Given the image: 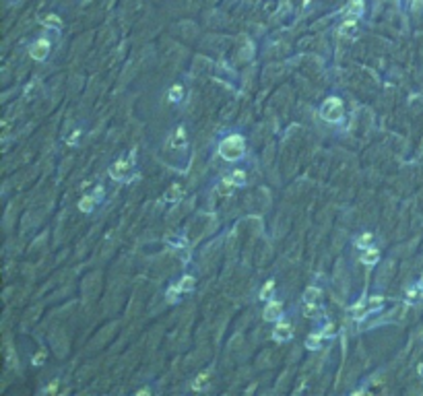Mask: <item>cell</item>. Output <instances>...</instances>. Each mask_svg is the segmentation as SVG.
Here are the masks:
<instances>
[{
	"label": "cell",
	"mask_w": 423,
	"mask_h": 396,
	"mask_svg": "<svg viewBox=\"0 0 423 396\" xmlns=\"http://www.w3.org/2000/svg\"><path fill=\"white\" fill-rule=\"evenodd\" d=\"M219 153L225 161H237L244 155V139L239 135L227 137L223 143L219 145Z\"/></svg>",
	"instance_id": "6da1fadb"
},
{
	"label": "cell",
	"mask_w": 423,
	"mask_h": 396,
	"mask_svg": "<svg viewBox=\"0 0 423 396\" xmlns=\"http://www.w3.org/2000/svg\"><path fill=\"white\" fill-rule=\"evenodd\" d=\"M320 116L324 120H328V122H339L343 118V103H341V99L339 97L326 99L322 103V107H320Z\"/></svg>",
	"instance_id": "7a4b0ae2"
},
{
	"label": "cell",
	"mask_w": 423,
	"mask_h": 396,
	"mask_svg": "<svg viewBox=\"0 0 423 396\" xmlns=\"http://www.w3.org/2000/svg\"><path fill=\"white\" fill-rule=\"evenodd\" d=\"M50 54V41L48 39H37L31 46V56L33 60H46Z\"/></svg>",
	"instance_id": "3957f363"
},
{
	"label": "cell",
	"mask_w": 423,
	"mask_h": 396,
	"mask_svg": "<svg viewBox=\"0 0 423 396\" xmlns=\"http://www.w3.org/2000/svg\"><path fill=\"white\" fill-rule=\"evenodd\" d=\"M281 314H283V305L279 301H269V303H266V307H264V320H269V322L279 320Z\"/></svg>",
	"instance_id": "277c9868"
},
{
	"label": "cell",
	"mask_w": 423,
	"mask_h": 396,
	"mask_svg": "<svg viewBox=\"0 0 423 396\" xmlns=\"http://www.w3.org/2000/svg\"><path fill=\"white\" fill-rule=\"evenodd\" d=\"M128 167L130 165H126L124 161H118V163L112 165V169H109V175H112V178H116V180H124L126 173H128Z\"/></svg>",
	"instance_id": "5b68a950"
},
{
	"label": "cell",
	"mask_w": 423,
	"mask_h": 396,
	"mask_svg": "<svg viewBox=\"0 0 423 396\" xmlns=\"http://www.w3.org/2000/svg\"><path fill=\"white\" fill-rule=\"evenodd\" d=\"M291 335H293V333H291V326L285 324V322H281V324L275 328V339H277V341H289V339H291Z\"/></svg>",
	"instance_id": "8992f818"
},
{
	"label": "cell",
	"mask_w": 423,
	"mask_h": 396,
	"mask_svg": "<svg viewBox=\"0 0 423 396\" xmlns=\"http://www.w3.org/2000/svg\"><path fill=\"white\" fill-rule=\"evenodd\" d=\"M347 15L349 17H361L364 15V0H349Z\"/></svg>",
	"instance_id": "52a82bcc"
},
{
	"label": "cell",
	"mask_w": 423,
	"mask_h": 396,
	"mask_svg": "<svg viewBox=\"0 0 423 396\" xmlns=\"http://www.w3.org/2000/svg\"><path fill=\"white\" fill-rule=\"evenodd\" d=\"M361 260H364V264H376L378 260H380V250H376V248H366L364 250V254H361Z\"/></svg>",
	"instance_id": "ba28073f"
},
{
	"label": "cell",
	"mask_w": 423,
	"mask_h": 396,
	"mask_svg": "<svg viewBox=\"0 0 423 396\" xmlns=\"http://www.w3.org/2000/svg\"><path fill=\"white\" fill-rule=\"evenodd\" d=\"M177 198H182V186L173 184V186H169L167 192H165V201H167V203H175Z\"/></svg>",
	"instance_id": "9c48e42d"
},
{
	"label": "cell",
	"mask_w": 423,
	"mask_h": 396,
	"mask_svg": "<svg viewBox=\"0 0 423 396\" xmlns=\"http://www.w3.org/2000/svg\"><path fill=\"white\" fill-rule=\"evenodd\" d=\"M233 186H235L233 180H221L219 186H217V192H219L221 196H229V194L233 192Z\"/></svg>",
	"instance_id": "30bf717a"
},
{
	"label": "cell",
	"mask_w": 423,
	"mask_h": 396,
	"mask_svg": "<svg viewBox=\"0 0 423 396\" xmlns=\"http://www.w3.org/2000/svg\"><path fill=\"white\" fill-rule=\"evenodd\" d=\"M93 205H95V198L93 196H87V198H83V201L79 203V209L83 213H91L93 211Z\"/></svg>",
	"instance_id": "8fae6325"
},
{
	"label": "cell",
	"mask_w": 423,
	"mask_h": 396,
	"mask_svg": "<svg viewBox=\"0 0 423 396\" xmlns=\"http://www.w3.org/2000/svg\"><path fill=\"white\" fill-rule=\"evenodd\" d=\"M355 31H357V23H355V21H347V23L339 29L341 35H353Z\"/></svg>",
	"instance_id": "7c38bea8"
},
{
	"label": "cell",
	"mask_w": 423,
	"mask_h": 396,
	"mask_svg": "<svg viewBox=\"0 0 423 396\" xmlns=\"http://www.w3.org/2000/svg\"><path fill=\"white\" fill-rule=\"evenodd\" d=\"M182 95H184V89H182L180 85H173L171 89H169V101H180Z\"/></svg>",
	"instance_id": "4fadbf2b"
},
{
	"label": "cell",
	"mask_w": 423,
	"mask_h": 396,
	"mask_svg": "<svg viewBox=\"0 0 423 396\" xmlns=\"http://www.w3.org/2000/svg\"><path fill=\"white\" fill-rule=\"evenodd\" d=\"M382 303H384V299H382V297L374 295V297H370V301H368V307H366V310H368V312H374V310H378V307H382Z\"/></svg>",
	"instance_id": "5bb4252c"
},
{
	"label": "cell",
	"mask_w": 423,
	"mask_h": 396,
	"mask_svg": "<svg viewBox=\"0 0 423 396\" xmlns=\"http://www.w3.org/2000/svg\"><path fill=\"white\" fill-rule=\"evenodd\" d=\"M192 287H194V279L192 277H184L180 283H177V289H180V291H190Z\"/></svg>",
	"instance_id": "9a60e30c"
},
{
	"label": "cell",
	"mask_w": 423,
	"mask_h": 396,
	"mask_svg": "<svg viewBox=\"0 0 423 396\" xmlns=\"http://www.w3.org/2000/svg\"><path fill=\"white\" fill-rule=\"evenodd\" d=\"M184 139H186L184 128H177V130H175V137H173V141H171V145H173V147H180V145L184 143Z\"/></svg>",
	"instance_id": "2e32d148"
},
{
	"label": "cell",
	"mask_w": 423,
	"mask_h": 396,
	"mask_svg": "<svg viewBox=\"0 0 423 396\" xmlns=\"http://www.w3.org/2000/svg\"><path fill=\"white\" fill-rule=\"evenodd\" d=\"M273 287H275V283H273V281H269V283H266L264 287H262V291H260V299H269V297H271V291H273Z\"/></svg>",
	"instance_id": "e0dca14e"
},
{
	"label": "cell",
	"mask_w": 423,
	"mask_h": 396,
	"mask_svg": "<svg viewBox=\"0 0 423 396\" xmlns=\"http://www.w3.org/2000/svg\"><path fill=\"white\" fill-rule=\"evenodd\" d=\"M231 180H233L237 186H241L244 182H246V173H244V171H239V169H235V171L231 173Z\"/></svg>",
	"instance_id": "ac0fdd59"
},
{
	"label": "cell",
	"mask_w": 423,
	"mask_h": 396,
	"mask_svg": "<svg viewBox=\"0 0 423 396\" xmlns=\"http://www.w3.org/2000/svg\"><path fill=\"white\" fill-rule=\"evenodd\" d=\"M318 297H320V291L318 289H308L306 291V301H310V303H314Z\"/></svg>",
	"instance_id": "d6986e66"
},
{
	"label": "cell",
	"mask_w": 423,
	"mask_h": 396,
	"mask_svg": "<svg viewBox=\"0 0 423 396\" xmlns=\"http://www.w3.org/2000/svg\"><path fill=\"white\" fill-rule=\"evenodd\" d=\"M370 241H372V233H366V235H361V237L357 239V246H359V248H361V246H364V248H368Z\"/></svg>",
	"instance_id": "ffe728a7"
},
{
	"label": "cell",
	"mask_w": 423,
	"mask_h": 396,
	"mask_svg": "<svg viewBox=\"0 0 423 396\" xmlns=\"http://www.w3.org/2000/svg\"><path fill=\"white\" fill-rule=\"evenodd\" d=\"M320 347V337H310L308 339V349H318Z\"/></svg>",
	"instance_id": "44dd1931"
},
{
	"label": "cell",
	"mask_w": 423,
	"mask_h": 396,
	"mask_svg": "<svg viewBox=\"0 0 423 396\" xmlns=\"http://www.w3.org/2000/svg\"><path fill=\"white\" fill-rule=\"evenodd\" d=\"M207 378H209L207 373H203V376H200V378H196V382H194V388H203V386H205V384L209 382Z\"/></svg>",
	"instance_id": "7402d4cb"
},
{
	"label": "cell",
	"mask_w": 423,
	"mask_h": 396,
	"mask_svg": "<svg viewBox=\"0 0 423 396\" xmlns=\"http://www.w3.org/2000/svg\"><path fill=\"white\" fill-rule=\"evenodd\" d=\"M43 23H46V25H52V27H60V21H58L54 15H52L50 19H43Z\"/></svg>",
	"instance_id": "603a6c76"
},
{
	"label": "cell",
	"mask_w": 423,
	"mask_h": 396,
	"mask_svg": "<svg viewBox=\"0 0 423 396\" xmlns=\"http://www.w3.org/2000/svg\"><path fill=\"white\" fill-rule=\"evenodd\" d=\"M314 314H316V307L308 301V305H306V316H314Z\"/></svg>",
	"instance_id": "cb8c5ba5"
}]
</instances>
